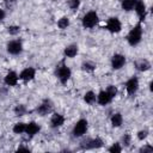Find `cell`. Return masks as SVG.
Returning a JSON list of instances; mask_svg holds the SVG:
<instances>
[{"instance_id":"35","label":"cell","mask_w":153,"mask_h":153,"mask_svg":"<svg viewBox=\"0 0 153 153\" xmlns=\"http://www.w3.org/2000/svg\"><path fill=\"white\" fill-rule=\"evenodd\" d=\"M14 1H16V0H5L6 4H11V2H14Z\"/></svg>"},{"instance_id":"5","label":"cell","mask_w":153,"mask_h":153,"mask_svg":"<svg viewBox=\"0 0 153 153\" xmlns=\"http://www.w3.org/2000/svg\"><path fill=\"white\" fill-rule=\"evenodd\" d=\"M105 29H106L109 32H111V33H118V32L122 30L121 20H120L117 17H111V18H109L108 22H106Z\"/></svg>"},{"instance_id":"28","label":"cell","mask_w":153,"mask_h":153,"mask_svg":"<svg viewBox=\"0 0 153 153\" xmlns=\"http://www.w3.org/2000/svg\"><path fill=\"white\" fill-rule=\"evenodd\" d=\"M68 6H69L71 10L75 11L80 6V0H68Z\"/></svg>"},{"instance_id":"22","label":"cell","mask_w":153,"mask_h":153,"mask_svg":"<svg viewBox=\"0 0 153 153\" xmlns=\"http://www.w3.org/2000/svg\"><path fill=\"white\" fill-rule=\"evenodd\" d=\"M25 129H26V123L24 122H18L13 126V131L16 134H23L25 133Z\"/></svg>"},{"instance_id":"20","label":"cell","mask_w":153,"mask_h":153,"mask_svg":"<svg viewBox=\"0 0 153 153\" xmlns=\"http://www.w3.org/2000/svg\"><path fill=\"white\" fill-rule=\"evenodd\" d=\"M136 67H137V69L139 71H141V72H146V71H148L149 68H151V62L148 61V60H140L137 63H136Z\"/></svg>"},{"instance_id":"8","label":"cell","mask_w":153,"mask_h":153,"mask_svg":"<svg viewBox=\"0 0 153 153\" xmlns=\"http://www.w3.org/2000/svg\"><path fill=\"white\" fill-rule=\"evenodd\" d=\"M51 110H53V103H51L50 99H44V100L38 105V108L36 109L37 114L41 115V116H45V115L50 114Z\"/></svg>"},{"instance_id":"16","label":"cell","mask_w":153,"mask_h":153,"mask_svg":"<svg viewBox=\"0 0 153 153\" xmlns=\"http://www.w3.org/2000/svg\"><path fill=\"white\" fill-rule=\"evenodd\" d=\"M78 51H79V48H78L76 44H69V45H67V47L65 48L63 54H65L66 57L73 59V57H75V56L78 55Z\"/></svg>"},{"instance_id":"4","label":"cell","mask_w":153,"mask_h":153,"mask_svg":"<svg viewBox=\"0 0 153 153\" xmlns=\"http://www.w3.org/2000/svg\"><path fill=\"white\" fill-rule=\"evenodd\" d=\"M87 129H88V122H87V120L80 118L79 121H76V123H75L74 127H73V130H72L73 136H75V137H81V136H84V135L86 134Z\"/></svg>"},{"instance_id":"32","label":"cell","mask_w":153,"mask_h":153,"mask_svg":"<svg viewBox=\"0 0 153 153\" xmlns=\"http://www.w3.org/2000/svg\"><path fill=\"white\" fill-rule=\"evenodd\" d=\"M122 141H123V145H124V146H129V143H130V136H129V134H126V135L123 136Z\"/></svg>"},{"instance_id":"19","label":"cell","mask_w":153,"mask_h":153,"mask_svg":"<svg viewBox=\"0 0 153 153\" xmlns=\"http://www.w3.org/2000/svg\"><path fill=\"white\" fill-rule=\"evenodd\" d=\"M136 2H137V0H122L121 1V7H122V10L129 12V11L134 10Z\"/></svg>"},{"instance_id":"24","label":"cell","mask_w":153,"mask_h":153,"mask_svg":"<svg viewBox=\"0 0 153 153\" xmlns=\"http://www.w3.org/2000/svg\"><path fill=\"white\" fill-rule=\"evenodd\" d=\"M81 69L85 71V72H87V73H92V72L96 69V65L92 63V62L86 61V62H84V63L81 65Z\"/></svg>"},{"instance_id":"10","label":"cell","mask_w":153,"mask_h":153,"mask_svg":"<svg viewBox=\"0 0 153 153\" xmlns=\"http://www.w3.org/2000/svg\"><path fill=\"white\" fill-rule=\"evenodd\" d=\"M139 79L136 76H131L128 79V81L126 82V90H127V93L128 94H135L139 90Z\"/></svg>"},{"instance_id":"15","label":"cell","mask_w":153,"mask_h":153,"mask_svg":"<svg viewBox=\"0 0 153 153\" xmlns=\"http://www.w3.org/2000/svg\"><path fill=\"white\" fill-rule=\"evenodd\" d=\"M4 81H5V84L8 85V86H16V85L18 84V81H19V75H18L16 72L10 71V72L5 75Z\"/></svg>"},{"instance_id":"21","label":"cell","mask_w":153,"mask_h":153,"mask_svg":"<svg viewBox=\"0 0 153 153\" xmlns=\"http://www.w3.org/2000/svg\"><path fill=\"white\" fill-rule=\"evenodd\" d=\"M97 99V94L93 92V91H87L85 94H84V100L87 103V104H93Z\"/></svg>"},{"instance_id":"34","label":"cell","mask_w":153,"mask_h":153,"mask_svg":"<svg viewBox=\"0 0 153 153\" xmlns=\"http://www.w3.org/2000/svg\"><path fill=\"white\" fill-rule=\"evenodd\" d=\"M18 151H26V152H29L30 148H29V147H23V146H20V147H18Z\"/></svg>"},{"instance_id":"17","label":"cell","mask_w":153,"mask_h":153,"mask_svg":"<svg viewBox=\"0 0 153 153\" xmlns=\"http://www.w3.org/2000/svg\"><path fill=\"white\" fill-rule=\"evenodd\" d=\"M39 130H41V127H39L36 122H29V123H26L25 133H26L29 136H35L36 134H38Z\"/></svg>"},{"instance_id":"7","label":"cell","mask_w":153,"mask_h":153,"mask_svg":"<svg viewBox=\"0 0 153 153\" xmlns=\"http://www.w3.org/2000/svg\"><path fill=\"white\" fill-rule=\"evenodd\" d=\"M36 76V69L33 67H26L19 73V80H23L24 82H29L33 80Z\"/></svg>"},{"instance_id":"13","label":"cell","mask_w":153,"mask_h":153,"mask_svg":"<svg viewBox=\"0 0 153 153\" xmlns=\"http://www.w3.org/2000/svg\"><path fill=\"white\" fill-rule=\"evenodd\" d=\"M114 98L108 93V91L106 90H103V91H100L98 94H97V103L99 104V105H108L109 103H111V100H112Z\"/></svg>"},{"instance_id":"29","label":"cell","mask_w":153,"mask_h":153,"mask_svg":"<svg viewBox=\"0 0 153 153\" xmlns=\"http://www.w3.org/2000/svg\"><path fill=\"white\" fill-rule=\"evenodd\" d=\"M25 111H26V109H25L24 105H17L16 109H14V112H16L17 116H23L25 114Z\"/></svg>"},{"instance_id":"31","label":"cell","mask_w":153,"mask_h":153,"mask_svg":"<svg viewBox=\"0 0 153 153\" xmlns=\"http://www.w3.org/2000/svg\"><path fill=\"white\" fill-rule=\"evenodd\" d=\"M140 152H143V153H151V152H153V147H152L151 145H146V146H143V147L140 148Z\"/></svg>"},{"instance_id":"2","label":"cell","mask_w":153,"mask_h":153,"mask_svg":"<svg viewBox=\"0 0 153 153\" xmlns=\"http://www.w3.org/2000/svg\"><path fill=\"white\" fill-rule=\"evenodd\" d=\"M55 74H56V78L60 80V82L65 85V84H67V81L71 79V76H72V71H71V68H69L67 65L61 63L60 66L56 67Z\"/></svg>"},{"instance_id":"25","label":"cell","mask_w":153,"mask_h":153,"mask_svg":"<svg viewBox=\"0 0 153 153\" xmlns=\"http://www.w3.org/2000/svg\"><path fill=\"white\" fill-rule=\"evenodd\" d=\"M109 152H111V153H120V152H122L121 143H120V142H115V143H112V145L109 147Z\"/></svg>"},{"instance_id":"30","label":"cell","mask_w":153,"mask_h":153,"mask_svg":"<svg viewBox=\"0 0 153 153\" xmlns=\"http://www.w3.org/2000/svg\"><path fill=\"white\" fill-rule=\"evenodd\" d=\"M147 135H148V131L145 129V130H140L139 133H137V139L140 140V141H142V140H145L146 137H147Z\"/></svg>"},{"instance_id":"18","label":"cell","mask_w":153,"mask_h":153,"mask_svg":"<svg viewBox=\"0 0 153 153\" xmlns=\"http://www.w3.org/2000/svg\"><path fill=\"white\" fill-rule=\"evenodd\" d=\"M111 126L114 127V128H118V127H121L122 126V123H123V116H122V114H120V112H116V114H114L112 116H111Z\"/></svg>"},{"instance_id":"14","label":"cell","mask_w":153,"mask_h":153,"mask_svg":"<svg viewBox=\"0 0 153 153\" xmlns=\"http://www.w3.org/2000/svg\"><path fill=\"white\" fill-rule=\"evenodd\" d=\"M65 123V117L63 115L59 114V112H54L50 117V126L51 128H60L62 127Z\"/></svg>"},{"instance_id":"3","label":"cell","mask_w":153,"mask_h":153,"mask_svg":"<svg viewBox=\"0 0 153 153\" xmlns=\"http://www.w3.org/2000/svg\"><path fill=\"white\" fill-rule=\"evenodd\" d=\"M99 22V17H98V13L96 11H88L84 17H82V20H81V24L85 29H92Z\"/></svg>"},{"instance_id":"12","label":"cell","mask_w":153,"mask_h":153,"mask_svg":"<svg viewBox=\"0 0 153 153\" xmlns=\"http://www.w3.org/2000/svg\"><path fill=\"white\" fill-rule=\"evenodd\" d=\"M103 140L100 137H96V139H88L87 141H84L81 143V147L82 148H86V149H93V148H99L103 146Z\"/></svg>"},{"instance_id":"9","label":"cell","mask_w":153,"mask_h":153,"mask_svg":"<svg viewBox=\"0 0 153 153\" xmlns=\"http://www.w3.org/2000/svg\"><path fill=\"white\" fill-rule=\"evenodd\" d=\"M126 65V56L122 54H115L111 57V68L115 71L121 69Z\"/></svg>"},{"instance_id":"33","label":"cell","mask_w":153,"mask_h":153,"mask_svg":"<svg viewBox=\"0 0 153 153\" xmlns=\"http://www.w3.org/2000/svg\"><path fill=\"white\" fill-rule=\"evenodd\" d=\"M5 16H6V13H5V11H4V10H1V8H0V22H1V20H4V19H5Z\"/></svg>"},{"instance_id":"27","label":"cell","mask_w":153,"mask_h":153,"mask_svg":"<svg viewBox=\"0 0 153 153\" xmlns=\"http://www.w3.org/2000/svg\"><path fill=\"white\" fill-rule=\"evenodd\" d=\"M106 91H108V93H109L112 98H115V97L117 96V87H116L115 85H109V86L106 87Z\"/></svg>"},{"instance_id":"26","label":"cell","mask_w":153,"mask_h":153,"mask_svg":"<svg viewBox=\"0 0 153 153\" xmlns=\"http://www.w3.org/2000/svg\"><path fill=\"white\" fill-rule=\"evenodd\" d=\"M7 31H8V33H10V35L16 36V35H18V33H19L20 27H19V26H17V25H11V26H8V27H7Z\"/></svg>"},{"instance_id":"6","label":"cell","mask_w":153,"mask_h":153,"mask_svg":"<svg viewBox=\"0 0 153 153\" xmlns=\"http://www.w3.org/2000/svg\"><path fill=\"white\" fill-rule=\"evenodd\" d=\"M6 50L11 55H19L23 51V43L20 39H12L7 43Z\"/></svg>"},{"instance_id":"11","label":"cell","mask_w":153,"mask_h":153,"mask_svg":"<svg viewBox=\"0 0 153 153\" xmlns=\"http://www.w3.org/2000/svg\"><path fill=\"white\" fill-rule=\"evenodd\" d=\"M137 17H139V22H143L146 19V16H147V7H146V4L142 1V0H137L135 7H134Z\"/></svg>"},{"instance_id":"1","label":"cell","mask_w":153,"mask_h":153,"mask_svg":"<svg viewBox=\"0 0 153 153\" xmlns=\"http://www.w3.org/2000/svg\"><path fill=\"white\" fill-rule=\"evenodd\" d=\"M141 39H142V25H141V22H139L129 31V33L127 36V41H128L129 45L135 47L141 42Z\"/></svg>"},{"instance_id":"23","label":"cell","mask_w":153,"mask_h":153,"mask_svg":"<svg viewBox=\"0 0 153 153\" xmlns=\"http://www.w3.org/2000/svg\"><path fill=\"white\" fill-rule=\"evenodd\" d=\"M57 26H59V29H61V30L67 29V27L69 26V19H68V17H62V18H60V19L57 20Z\"/></svg>"}]
</instances>
